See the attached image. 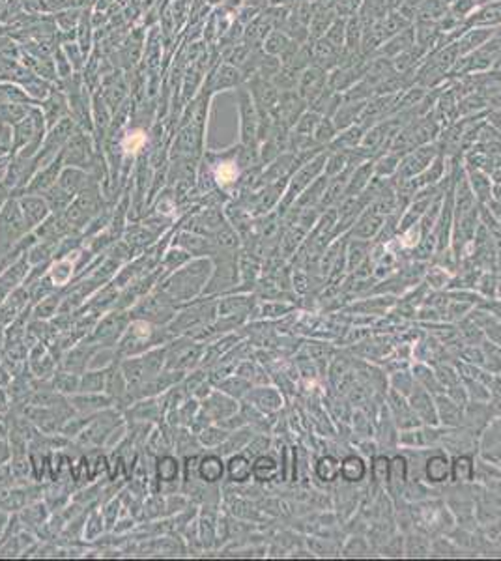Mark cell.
Wrapping results in <instances>:
<instances>
[{
	"instance_id": "6",
	"label": "cell",
	"mask_w": 501,
	"mask_h": 561,
	"mask_svg": "<svg viewBox=\"0 0 501 561\" xmlns=\"http://www.w3.org/2000/svg\"><path fill=\"white\" fill-rule=\"evenodd\" d=\"M473 477V461L471 456L462 455L453 462V479L455 481H470Z\"/></svg>"
},
{
	"instance_id": "3",
	"label": "cell",
	"mask_w": 501,
	"mask_h": 561,
	"mask_svg": "<svg viewBox=\"0 0 501 561\" xmlns=\"http://www.w3.org/2000/svg\"><path fill=\"white\" fill-rule=\"evenodd\" d=\"M341 476L348 483L361 481L365 476V464L357 456H346L341 462Z\"/></svg>"
},
{
	"instance_id": "4",
	"label": "cell",
	"mask_w": 501,
	"mask_h": 561,
	"mask_svg": "<svg viewBox=\"0 0 501 561\" xmlns=\"http://www.w3.org/2000/svg\"><path fill=\"white\" fill-rule=\"evenodd\" d=\"M315 471L318 479H322V481H335L337 477L341 476V462L333 458V456H324V458L318 461Z\"/></svg>"
},
{
	"instance_id": "10",
	"label": "cell",
	"mask_w": 501,
	"mask_h": 561,
	"mask_svg": "<svg viewBox=\"0 0 501 561\" xmlns=\"http://www.w3.org/2000/svg\"><path fill=\"white\" fill-rule=\"evenodd\" d=\"M236 176H238V169H236L232 163H223V165L217 169V178H219V182H223V184L232 182Z\"/></svg>"
},
{
	"instance_id": "11",
	"label": "cell",
	"mask_w": 501,
	"mask_h": 561,
	"mask_svg": "<svg viewBox=\"0 0 501 561\" xmlns=\"http://www.w3.org/2000/svg\"><path fill=\"white\" fill-rule=\"evenodd\" d=\"M372 471H374V477L378 479V481H381V479H387V473H389V461L387 458H376L374 461V466H372Z\"/></svg>"
},
{
	"instance_id": "8",
	"label": "cell",
	"mask_w": 501,
	"mask_h": 561,
	"mask_svg": "<svg viewBox=\"0 0 501 561\" xmlns=\"http://www.w3.org/2000/svg\"><path fill=\"white\" fill-rule=\"evenodd\" d=\"M176 473H178V466H176L174 458H163L159 462V476L163 481H172L176 479Z\"/></svg>"
},
{
	"instance_id": "9",
	"label": "cell",
	"mask_w": 501,
	"mask_h": 561,
	"mask_svg": "<svg viewBox=\"0 0 501 561\" xmlns=\"http://www.w3.org/2000/svg\"><path fill=\"white\" fill-rule=\"evenodd\" d=\"M144 142H146L144 133H142V131H133V133H130V135L125 137L124 146H125V150L137 152L142 145H144Z\"/></svg>"
},
{
	"instance_id": "2",
	"label": "cell",
	"mask_w": 501,
	"mask_h": 561,
	"mask_svg": "<svg viewBox=\"0 0 501 561\" xmlns=\"http://www.w3.org/2000/svg\"><path fill=\"white\" fill-rule=\"evenodd\" d=\"M223 471H225L223 462H221V458H217V456H206V458H202L201 466H199V476H201L206 483L219 481L221 477H223Z\"/></svg>"
},
{
	"instance_id": "1",
	"label": "cell",
	"mask_w": 501,
	"mask_h": 561,
	"mask_svg": "<svg viewBox=\"0 0 501 561\" xmlns=\"http://www.w3.org/2000/svg\"><path fill=\"white\" fill-rule=\"evenodd\" d=\"M449 462L443 455H434L431 456L425 464V473L428 477L431 483H441L447 479V473H449Z\"/></svg>"
},
{
	"instance_id": "7",
	"label": "cell",
	"mask_w": 501,
	"mask_h": 561,
	"mask_svg": "<svg viewBox=\"0 0 501 561\" xmlns=\"http://www.w3.org/2000/svg\"><path fill=\"white\" fill-rule=\"evenodd\" d=\"M250 471H253V468H250L246 456H232L231 462H228V473L234 481H246L250 476Z\"/></svg>"
},
{
	"instance_id": "5",
	"label": "cell",
	"mask_w": 501,
	"mask_h": 561,
	"mask_svg": "<svg viewBox=\"0 0 501 561\" xmlns=\"http://www.w3.org/2000/svg\"><path fill=\"white\" fill-rule=\"evenodd\" d=\"M277 471H279V466H277V462L273 461V458H270V456H258L255 464H253V473H255L258 481H271V479H275Z\"/></svg>"
}]
</instances>
